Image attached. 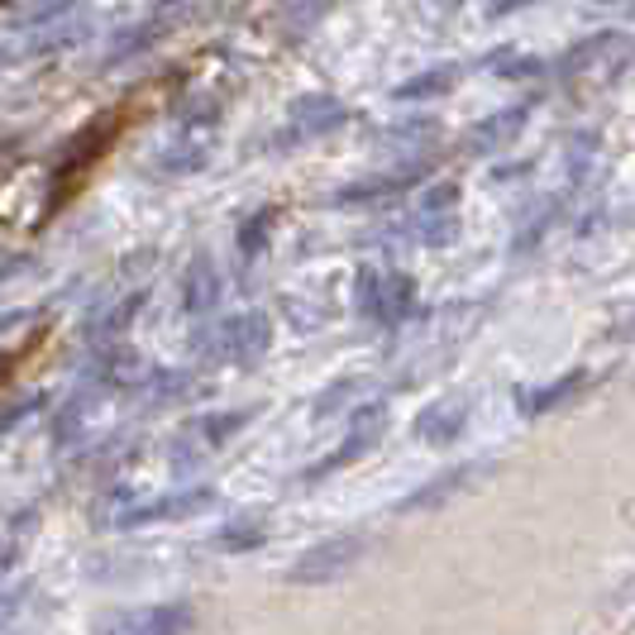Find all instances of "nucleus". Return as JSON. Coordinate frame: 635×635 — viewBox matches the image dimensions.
<instances>
[{"instance_id": "1", "label": "nucleus", "mask_w": 635, "mask_h": 635, "mask_svg": "<svg viewBox=\"0 0 635 635\" xmlns=\"http://www.w3.org/2000/svg\"><path fill=\"white\" fill-rule=\"evenodd\" d=\"M411 302H416V287L406 272H378V268L358 272V306L373 320H382V326H397V320L411 316Z\"/></svg>"}, {"instance_id": "2", "label": "nucleus", "mask_w": 635, "mask_h": 635, "mask_svg": "<svg viewBox=\"0 0 635 635\" xmlns=\"http://www.w3.org/2000/svg\"><path fill=\"white\" fill-rule=\"evenodd\" d=\"M454 206H459V187L454 182H440L435 191H426L421 201V215H416V239L421 244H449L454 234H459V215H454Z\"/></svg>"}, {"instance_id": "3", "label": "nucleus", "mask_w": 635, "mask_h": 635, "mask_svg": "<svg viewBox=\"0 0 635 635\" xmlns=\"http://www.w3.org/2000/svg\"><path fill=\"white\" fill-rule=\"evenodd\" d=\"M525 119H531V115H525V105H507V111L483 115L469 135H463V149H469V153H501V149H511V143L521 139Z\"/></svg>"}, {"instance_id": "4", "label": "nucleus", "mask_w": 635, "mask_h": 635, "mask_svg": "<svg viewBox=\"0 0 635 635\" xmlns=\"http://www.w3.org/2000/svg\"><path fill=\"white\" fill-rule=\"evenodd\" d=\"M463 426H469V402L463 397H440L416 416V435H421L426 445H454V440L463 435Z\"/></svg>"}, {"instance_id": "5", "label": "nucleus", "mask_w": 635, "mask_h": 635, "mask_svg": "<svg viewBox=\"0 0 635 635\" xmlns=\"http://www.w3.org/2000/svg\"><path fill=\"white\" fill-rule=\"evenodd\" d=\"M382 430H388V406H382V402L364 406V411H358V421H354V430H350V435H344V445L334 449V454H330L326 463H320L316 473H330V469H340V463H354L364 449H373V445H378V435H382Z\"/></svg>"}, {"instance_id": "6", "label": "nucleus", "mask_w": 635, "mask_h": 635, "mask_svg": "<svg viewBox=\"0 0 635 635\" xmlns=\"http://www.w3.org/2000/svg\"><path fill=\"white\" fill-rule=\"evenodd\" d=\"M344 125V105L330 101V96H310V101L296 105V125L287 139H316V135H330V129Z\"/></svg>"}, {"instance_id": "7", "label": "nucleus", "mask_w": 635, "mask_h": 635, "mask_svg": "<svg viewBox=\"0 0 635 635\" xmlns=\"http://www.w3.org/2000/svg\"><path fill=\"white\" fill-rule=\"evenodd\" d=\"M588 368H573V373H564V378H555V382H545V388H535V392H525L521 397V406H525V416H545V411H559L573 392H583L588 388Z\"/></svg>"}, {"instance_id": "8", "label": "nucleus", "mask_w": 635, "mask_h": 635, "mask_svg": "<svg viewBox=\"0 0 635 635\" xmlns=\"http://www.w3.org/2000/svg\"><path fill=\"white\" fill-rule=\"evenodd\" d=\"M487 469H493V463H454L449 473H440L435 483H426L421 493H416L411 501H406V507H435V501H449L454 493H459V487L478 483V478H483Z\"/></svg>"}, {"instance_id": "9", "label": "nucleus", "mask_w": 635, "mask_h": 635, "mask_svg": "<svg viewBox=\"0 0 635 635\" xmlns=\"http://www.w3.org/2000/svg\"><path fill=\"white\" fill-rule=\"evenodd\" d=\"M621 43V34L617 29H607V34H593V39H583V43H573L564 58L555 63V77H579V72H588L602 53H612V48Z\"/></svg>"}, {"instance_id": "10", "label": "nucleus", "mask_w": 635, "mask_h": 635, "mask_svg": "<svg viewBox=\"0 0 635 635\" xmlns=\"http://www.w3.org/2000/svg\"><path fill=\"white\" fill-rule=\"evenodd\" d=\"M454 81H459V67L454 63H440V67H426L421 77L402 81L397 87V101H435V96L454 91Z\"/></svg>"}, {"instance_id": "11", "label": "nucleus", "mask_w": 635, "mask_h": 635, "mask_svg": "<svg viewBox=\"0 0 635 635\" xmlns=\"http://www.w3.org/2000/svg\"><path fill=\"white\" fill-rule=\"evenodd\" d=\"M421 177H426V163H416V167H406V173H388V177H378V182H364V187L344 191V201H378V196H397V191H406L411 182H421Z\"/></svg>"}, {"instance_id": "12", "label": "nucleus", "mask_w": 635, "mask_h": 635, "mask_svg": "<svg viewBox=\"0 0 635 635\" xmlns=\"http://www.w3.org/2000/svg\"><path fill=\"white\" fill-rule=\"evenodd\" d=\"M388 139H392V143H421V149H426V143L440 139V125H435L430 115H421V119H402V125L388 129Z\"/></svg>"}, {"instance_id": "13", "label": "nucleus", "mask_w": 635, "mask_h": 635, "mask_svg": "<svg viewBox=\"0 0 635 635\" xmlns=\"http://www.w3.org/2000/svg\"><path fill=\"white\" fill-rule=\"evenodd\" d=\"M487 67H501L497 77H531V72H541L545 63H535V58H511V53H493V58H487Z\"/></svg>"}]
</instances>
